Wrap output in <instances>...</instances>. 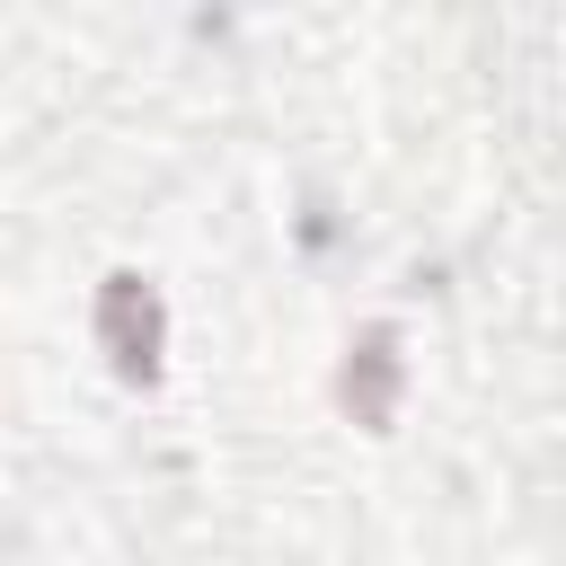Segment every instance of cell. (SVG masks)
Segmentation results:
<instances>
[{"instance_id": "cell-2", "label": "cell", "mask_w": 566, "mask_h": 566, "mask_svg": "<svg viewBox=\"0 0 566 566\" xmlns=\"http://www.w3.org/2000/svg\"><path fill=\"white\" fill-rule=\"evenodd\" d=\"M389 389H398V354H389V336H363V354L345 363V407L363 424H389Z\"/></svg>"}, {"instance_id": "cell-1", "label": "cell", "mask_w": 566, "mask_h": 566, "mask_svg": "<svg viewBox=\"0 0 566 566\" xmlns=\"http://www.w3.org/2000/svg\"><path fill=\"white\" fill-rule=\"evenodd\" d=\"M97 336H106V354H115L124 371H150V363H159V301H150L133 274H115V283L97 292Z\"/></svg>"}]
</instances>
